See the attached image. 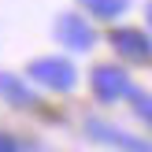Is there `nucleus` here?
Here are the masks:
<instances>
[{
  "instance_id": "1",
  "label": "nucleus",
  "mask_w": 152,
  "mask_h": 152,
  "mask_svg": "<svg viewBox=\"0 0 152 152\" xmlns=\"http://www.w3.org/2000/svg\"><path fill=\"white\" fill-rule=\"evenodd\" d=\"M26 74H30V82H37L41 89H52V93H71L78 86V67L67 56H37V59H30Z\"/></svg>"
},
{
  "instance_id": "2",
  "label": "nucleus",
  "mask_w": 152,
  "mask_h": 152,
  "mask_svg": "<svg viewBox=\"0 0 152 152\" xmlns=\"http://www.w3.org/2000/svg\"><path fill=\"white\" fill-rule=\"evenodd\" d=\"M89 86H93V96L100 104H119L134 93V82H130V71L119 63H96L93 74H89Z\"/></svg>"
},
{
  "instance_id": "3",
  "label": "nucleus",
  "mask_w": 152,
  "mask_h": 152,
  "mask_svg": "<svg viewBox=\"0 0 152 152\" xmlns=\"http://www.w3.org/2000/svg\"><path fill=\"white\" fill-rule=\"evenodd\" d=\"M52 34H56V41L63 45V48H71V52H89L96 45V30H93V22H89L82 11H63L56 19V26H52Z\"/></svg>"
},
{
  "instance_id": "4",
  "label": "nucleus",
  "mask_w": 152,
  "mask_h": 152,
  "mask_svg": "<svg viewBox=\"0 0 152 152\" xmlns=\"http://www.w3.org/2000/svg\"><path fill=\"white\" fill-rule=\"evenodd\" d=\"M86 134H89L93 141H100V145L123 148V152H152V141H145V137H134V134L119 130V126L104 123V119H96V115H89V119H86Z\"/></svg>"
},
{
  "instance_id": "5",
  "label": "nucleus",
  "mask_w": 152,
  "mask_h": 152,
  "mask_svg": "<svg viewBox=\"0 0 152 152\" xmlns=\"http://www.w3.org/2000/svg\"><path fill=\"white\" fill-rule=\"evenodd\" d=\"M108 41H111V48L123 59H130V63H148L152 59V34H145V30H137V26H115Z\"/></svg>"
},
{
  "instance_id": "6",
  "label": "nucleus",
  "mask_w": 152,
  "mask_h": 152,
  "mask_svg": "<svg viewBox=\"0 0 152 152\" xmlns=\"http://www.w3.org/2000/svg\"><path fill=\"white\" fill-rule=\"evenodd\" d=\"M0 100H7L11 108H34L37 104V93L22 74L15 71H0Z\"/></svg>"
},
{
  "instance_id": "7",
  "label": "nucleus",
  "mask_w": 152,
  "mask_h": 152,
  "mask_svg": "<svg viewBox=\"0 0 152 152\" xmlns=\"http://www.w3.org/2000/svg\"><path fill=\"white\" fill-rule=\"evenodd\" d=\"M78 4L86 7L93 19H104V22H111V19H119V15L130 11V0H78Z\"/></svg>"
},
{
  "instance_id": "8",
  "label": "nucleus",
  "mask_w": 152,
  "mask_h": 152,
  "mask_svg": "<svg viewBox=\"0 0 152 152\" xmlns=\"http://www.w3.org/2000/svg\"><path fill=\"white\" fill-rule=\"evenodd\" d=\"M130 96H134V115H137L141 123L152 130V93H141V89H134Z\"/></svg>"
},
{
  "instance_id": "9",
  "label": "nucleus",
  "mask_w": 152,
  "mask_h": 152,
  "mask_svg": "<svg viewBox=\"0 0 152 152\" xmlns=\"http://www.w3.org/2000/svg\"><path fill=\"white\" fill-rule=\"evenodd\" d=\"M0 152H22L19 137H15V134H7V130H0Z\"/></svg>"
},
{
  "instance_id": "10",
  "label": "nucleus",
  "mask_w": 152,
  "mask_h": 152,
  "mask_svg": "<svg viewBox=\"0 0 152 152\" xmlns=\"http://www.w3.org/2000/svg\"><path fill=\"white\" fill-rule=\"evenodd\" d=\"M145 15H148V26H152V4H148V11H145Z\"/></svg>"
}]
</instances>
